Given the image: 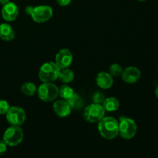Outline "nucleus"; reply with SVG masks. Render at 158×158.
<instances>
[{
	"instance_id": "f257e3e1",
	"label": "nucleus",
	"mask_w": 158,
	"mask_h": 158,
	"mask_svg": "<svg viewBox=\"0 0 158 158\" xmlns=\"http://www.w3.org/2000/svg\"><path fill=\"white\" fill-rule=\"evenodd\" d=\"M98 131L103 138L114 140L119 135V122L112 117H103L98 122Z\"/></svg>"
},
{
	"instance_id": "f03ea898",
	"label": "nucleus",
	"mask_w": 158,
	"mask_h": 158,
	"mask_svg": "<svg viewBox=\"0 0 158 158\" xmlns=\"http://www.w3.org/2000/svg\"><path fill=\"white\" fill-rule=\"evenodd\" d=\"M60 70L55 62H46L40 66L39 78L43 83H53L59 79Z\"/></svg>"
},
{
	"instance_id": "7ed1b4c3",
	"label": "nucleus",
	"mask_w": 158,
	"mask_h": 158,
	"mask_svg": "<svg viewBox=\"0 0 158 158\" xmlns=\"http://www.w3.org/2000/svg\"><path fill=\"white\" fill-rule=\"evenodd\" d=\"M137 126L133 119L126 117H120L119 120V134L125 140H131L135 137Z\"/></svg>"
},
{
	"instance_id": "20e7f679",
	"label": "nucleus",
	"mask_w": 158,
	"mask_h": 158,
	"mask_svg": "<svg viewBox=\"0 0 158 158\" xmlns=\"http://www.w3.org/2000/svg\"><path fill=\"white\" fill-rule=\"evenodd\" d=\"M24 138V132L20 126H10L3 134L2 140L9 147H16Z\"/></svg>"
},
{
	"instance_id": "39448f33",
	"label": "nucleus",
	"mask_w": 158,
	"mask_h": 158,
	"mask_svg": "<svg viewBox=\"0 0 158 158\" xmlns=\"http://www.w3.org/2000/svg\"><path fill=\"white\" fill-rule=\"evenodd\" d=\"M38 97L43 102H52L59 96L58 86L53 83H43L37 88Z\"/></svg>"
},
{
	"instance_id": "423d86ee",
	"label": "nucleus",
	"mask_w": 158,
	"mask_h": 158,
	"mask_svg": "<svg viewBox=\"0 0 158 158\" xmlns=\"http://www.w3.org/2000/svg\"><path fill=\"white\" fill-rule=\"evenodd\" d=\"M105 110L102 104L91 103L86 106L83 112V117L89 123H98L103 117H105Z\"/></svg>"
},
{
	"instance_id": "0eeeda50",
	"label": "nucleus",
	"mask_w": 158,
	"mask_h": 158,
	"mask_svg": "<svg viewBox=\"0 0 158 158\" xmlns=\"http://www.w3.org/2000/svg\"><path fill=\"white\" fill-rule=\"evenodd\" d=\"M53 15V10L47 5H42L33 7L30 16L37 23H43L49 21Z\"/></svg>"
},
{
	"instance_id": "6e6552de",
	"label": "nucleus",
	"mask_w": 158,
	"mask_h": 158,
	"mask_svg": "<svg viewBox=\"0 0 158 158\" xmlns=\"http://www.w3.org/2000/svg\"><path fill=\"white\" fill-rule=\"evenodd\" d=\"M6 120L11 126H21L26 119V111L20 106H10L6 113Z\"/></svg>"
},
{
	"instance_id": "1a4fd4ad",
	"label": "nucleus",
	"mask_w": 158,
	"mask_h": 158,
	"mask_svg": "<svg viewBox=\"0 0 158 158\" xmlns=\"http://www.w3.org/2000/svg\"><path fill=\"white\" fill-rule=\"evenodd\" d=\"M73 54L69 49H62L56 55L55 63L60 69L69 68L73 63Z\"/></svg>"
},
{
	"instance_id": "9d476101",
	"label": "nucleus",
	"mask_w": 158,
	"mask_h": 158,
	"mask_svg": "<svg viewBox=\"0 0 158 158\" xmlns=\"http://www.w3.org/2000/svg\"><path fill=\"white\" fill-rule=\"evenodd\" d=\"M121 78L125 83L133 84L138 81L141 77V72L138 68L135 66H129L123 70Z\"/></svg>"
},
{
	"instance_id": "9b49d317",
	"label": "nucleus",
	"mask_w": 158,
	"mask_h": 158,
	"mask_svg": "<svg viewBox=\"0 0 158 158\" xmlns=\"http://www.w3.org/2000/svg\"><path fill=\"white\" fill-rule=\"evenodd\" d=\"M19 8L16 4L9 2L7 4L3 5L2 9V16L6 22H12L18 17Z\"/></svg>"
},
{
	"instance_id": "f8f14e48",
	"label": "nucleus",
	"mask_w": 158,
	"mask_h": 158,
	"mask_svg": "<svg viewBox=\"0 0 158 158\" xmlns=\"http://www.w3.org/2000/svg\"><path fill=\"white\" fill-rule=\"evenodd\" d=\"M52 109H53L54 113L61 118L68 117L72 111V109L68 102L63 99L54 102L52 105Z\"/></svg>"
},
{
	"instance_id": "ddd939ff",
	"label": "nucleus",
	"mask_w": 158,
	"mask_h": 158,
	"mask_svg": "<svg viewBox=\"0 0 158 158\" xmlns=\"http://www.w3.org/2000/svg\"><path fill=\"white\" fill-rule=\"evenodd\" d=\"M96 83L101 89H107L114 84V79L109 73L100 72L96 77Z\"/></svg>"
},
{
	"instance_id": "4468645a",
	"label": "nucleus",
	"mask_w": 158,
	"mask_h": 158,
	"mask_svg": "<svg viewBox=\"0 0 158 158\" xmlns=\"http://www.w3.org/2000/svg\"><path fill=\"white\" fill-rule=\"evenodd\" d=\"M15 31L11 25L8 23L0 24V39L4 41L9 42L15 38Z\"/></svg>"
},
{
	"instance_id": "2eb2a0df",
	"label": "nucleus",
	"mask_w": 158,
	"mask_h": 158,
	"mask_svg": "<svg viewBox=\"0 0 158 158\" xmlns=\"http://www.w3.org/2000/svg\"><path fill=\"white\" fill-rule=\"evenodd\" d=\"M103 109L106 112H115L120 107V101L114 97H110L105 98L104 101L102 103Z\"/></svg>"
},
{
	"instance_id": "dca6fc26",
	"label": "nucleus",
	"mask_w": 158,
	"mask_h": 158,
	"mask_svg": "<svg viewBox=\"0 0 158 158\" xmlns=\"http://www.w3.org/2000/svg\"><path fill=\"white\" fill-rule=\"evenodd\" d=\"M66 101L69 104L71 109L74 110H78L82 109L84 106L83 99L81 98V97L79 94H76V93Z\"/></svg>"
},
{
	"instance_id": "f3484780",
	"label": "nucleus",
	"mask_w": 158,
	"mask_h": 158,
	"mask_svg": "<svg viewBox=\"0 0 158 158\" xmlns=\"http://www.w3.org/2000/svg\"><path fill=\"white\" fill-rule=\"evenodd\" d=\"M74 77H75V74L73 71L71 70L69 68H64L60 70L59 80H60L62 83L68 84L74 80Z\"/></svg>"
},
{
	"instance_id": "a211bd4d",
	"label": "nucleus",
	"mask_w": 158,
	"mask_h": 158,
	"mask_svg": "<svg viewBox=\"0 0 158 158\" xmlns=\"http://www.w3.org/2000/svg\"><path fill=\"white\" fill-rule=\"evenodd\" d=\"M21 92L27 97H32L37 93V87L32 82H26L21 86Z\"/></svg>"
},
{
	"instance_id": "6ab92c4d",
	"label": "nucleus",
	"mask_w": 158,
	"mask_h": 158,
	"mask_svg": "<svg viewBox=\"0 0 158 158\" xmlns=\"http://www.w3.org/2000/svg\"><path fill=\"white\" fill-rule=\"evenodd\" d=\"M74 94L75 92H74L73 89L66 83L62 85L60 88H59V96H60L63 100H69Z\"/></svg>"
},
{
	"instance_id": "aec40b11",
	"label": "nucleus",
	"mask_w": 158,
	"mask_h": 158,
	"mask_svg": "<svg viewBox=\"0 0 158 158\" xmlns=\"http://www.w3.org/2000/svg\"><path fill=\"white\" fill-rule=\"evenodd\" d=\"M123 70V67L120 64H118V63H113L109 68V73L112 77H119V76L121 75Z\"/></svg>"
},
{
	"instance_id": "412c9836",
	"label": "nucleus",
	"mask_w": 158,
	"mask_h": 158,
	"mask_svg": "<svg viewBox=\"0 0 158 158\" xmlns=\"http://www.w3.org/2000/svg\"><path fill=\"white\" fill-rule=\"evenodd\" d=\"M105 95L103 93L100 92V91H97V92L94 93V94L93 95L92 100L93 103H97V104H102L103 102L105 100Z\"/></svg>"
},
{
	"instance_id": "4be33fe9",
	"label": "nucleus",
	"mask_w": 158,
	"mask_h": 158,
	"mask_svg": "<svg viewBox=\"0 0 158 158\" xmlns=\"http://www.w3.org/2000/svg\"><path fill=\"white\" fill-rule=\"evenodd\" d=\"M10 108L9 102L5 100H0V115H6Z\"/></svg>"
},
{
	"instance_id": "5701e85b",
	"label": "nucleus",
	"mask_w": 158,
	"mask_h": 158,
	"mask_svg": "<svg viewBox=\"0 0 158 158\" xmlns=\"http://www.w3.org/2000/svg\"><path fill=\"white\" fill-rule=\"evenodd\" d=\"M7 148H8V145L6 144V142H5L3 140H0V156L6 154L8 149Z\"/></svg>"
},
{
	"instance_id": "b1692460",
	"label": "nucleus",
	"mask_w": 158,
	"mask_h": 158,
	"mask_svg": "<svg viewBox=\"0 0 158 158\" xmlns=\"http://www.w3.org/2000/svg\"><path fill=\"white\" fill-rule=\"evenodd\" d=\"M56 2L59 6L65 7V6H69L71 3V2H72V0H56Z\"/></svg>"
},
{
	"instance_id": "393cba45",
	"label": "nucleus",
	"mask_w": 158,
	"mask_h": 158,
	"mask_svg": "<svg viewBox=\"0 0 158 158\" xmlns=\"http://www.w3.org/2000/svg\"><path fill=\"white\" fill-rule=\"evenodd\" d=\"M32 9H33V6H27V7L26 8V13L27 14V15H30V14H31V12H32Z\"/></svg>"
},
{
	"instance_id": "a878e982",
	"label": "nucleus",
	"mask_w": 158,
	"mask_h": 158,
	"mask_svg": "<svg viewBox=\"0 0 158 158\" xmlns=\"http://www.w3.org/2000/svg\"><path fill=\"white\" fill-rule=\"evenodd\" d=\"M9 2H10V0H0V4H2L3 6V5L7 4Z\"/></svg>"
},
{
	"instance_id": "bb28decb",
	"label": "nucleus",
	"mask_w": 158,
	"mask_h": 158,
	"mask_svg": "<svg viewBox=\"0 0 158 158\" xmlns=\"http://www.w3.org/2000/svg\"><path fill=\"white\" fill-rule=\"evenodd\" d=\"M155 96H156V97L158 99V86L156 88V89H155Z\"/></svg>"
},
{
	"instance_id": "cd10ccee",
	"label": "nucleus",
	"mask_w": 158,
	"mask_h": 158,
	"mask_svg": "<svg viewBox=\"0 0 158 158\" xmlns=\"http://www.w3.org/2000/svg\"><path fill=\"white\" fill-rule=\"evenodd\" d=\"M139 1H146V0H139Z\"/></svg>"
}]
</instances>
